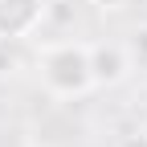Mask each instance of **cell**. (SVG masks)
Returning <instances> with one entry per match:
<instances>
[{"label":"cell","mask_w":147,"mask_h":147,"mask_svg":"<svg viewBox=\"0 0 147 147\" xmlns=\"http://www.w3.org/2000/svg\"><path fill=\"white\" fill-rule=\"evenodd\" d=\"M90 69H94V86H119L131 74V53L119 41H98L90 45Z\"/></svg>","instance_id":"cell-3"},{"label":"cell","mask_w":147,"mask_h":147,"mask_svg":"<svg viewBox=\"0 0 147 147\" xmlns=\"http://www.w3.org/2000/svg\"><path fill=\"white\" fill-rule=\"evenodd\" d=\"M115 147H147V131H131V135H123Z\"/></svg>","instance_id":"cell-4"},{"label":"cell","mask_w":147,"mask_h":147,"mask_svg":"<svg viewBox=\"0 0 147 147\" xmlns=\"http://www.w3.org/2000/svg\"><path fill=\"white\" fill-rule=\"evenodd\" d=\"M94 4L102 8V12H119V8H127L131 0H94Z\"/></svg>","instance_id":"cell-5"},{"label":"cell","mask_w":147,"mask_h":147,"mask_svg":"<svg viewBox=\"0 0 147 147\" xmlns=\"http://www.w3.org/2000/svg\"><path fill=\"white\" fill-rule=\"evenodd\" d=\"M49 0H0V41H25L45 25Z\"/></svg>","instance_id":"cell-2"},{"label":"cell","mask_w":147,"mask_h":147,"mask_svg":"<svg viewBox=\"0 0 147 147\" xmlns=\"http://www.w3.org/2000/svg\"><path fill=\"white\" fill-rule=\"evenodd\" d=\"M41 86L53 98H82L94 90V69H90V45L82 41H53L37 57Z\"/></svg>","instance_id":"cell-1"}]
</instances>
